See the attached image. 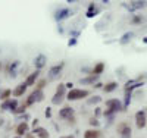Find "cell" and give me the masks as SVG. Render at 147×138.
<instances>
[{"label": "cell", "mask_w": 147, "mask_h": 138, "mask_svg": "<svg viewBox=\"0 0 147 138\" xmlns=\"http://www.w3.org/2000/svg\"><path fill=\"white\" fill-rule=\"evenodd\" d=\"M124 109V106L121 104V102L118 98H110L106 102V112H105V116H112L116 112H121Z\"/></svg>", "instance_id": "obj_1"}, {"label": "cell", "mask_w": 147, "mask_h": 138, "mask_svg": "<svg viewBox=\"0 0 147 138\" xmlns=\"http://www.w3.org/2000/svg\"><path fill=\"white\" fill-rule=\"evenodd\" d=\"M44 100V94H43V90L40 88H35L30 96H28V100H27V106H31L32 103H40Z\"/></svg>", "instance_id": "obj_2"}, {"label": "cell", "mask_w": 147, "mask_h": 138, "mask_svg": "<svg viewBox=\"0 0 147 138\" xmlns=\"http://www.w3.org/2000/svg\"><path fill=\"white\" fill-rule=\"evenodd\" d=\"M65 90H66V85H65V84H59L57 90H56V94H55L53 98H52V103H53V104H59V103H62V102H63Z\"/></svg>", "instance_id": "obj_3"}, {"label": "cell", "mask_w": 147, "mask_h": 138, "mask_svg": "<svg viewBox=\"0 0 147 138\" xmlns=\"http://www.w3.org/2000/svg\"><path fill=\"white\" fill-rule=\"evenodd\" d=\"M88 96V91L87 90H78V88H72L69 93H68V100H81L84 97Z\"/></svg>", "instance_id": "obj_4"}, {"label": "cell", "mask_w": 147, "mask_h": 138, "mask_svg": "<svg viewBox=\"0 0 147 138\" xmlns=\"http://www.w3.org/2000/svg\"><path fill=\"white\" fill-rule=\"evenodd\" d=\"M59 118H60V119H66V120H74V109L69 107V106L60 109Z\"/></svg>", "instance_id": "obj_5"}, {"label": "cell", "mask_w": 147, "mask_h": 138, "mask_svg": "<svg viewBox=\"0 0 147 138\" xmlns=\"http://www.w3.org/2000/svg\"><path fill=\"white\" fill-rule=\"evenodd\" d=\"M62 69H63V63H59V65L52 66L50 71H49V79H50V81L56 79L59 75H60V72H62Z\"/></svg>", "instance_id": "obj_6"}, {"label": "cell", "mask_w": 147, "mask_h": 138, "mask_svg": "<svg viewBox=\"0 0 147 138\" xmlns=\"http://www.w3.org/2000/svg\"><path fill=\"white\" fill-rule=\"evenodd\" d=\"M18 106V100H15V98H9V100H5L3 102V104H2V110H10V112H13L15 113V110L18 109L16 107Z\"/></svg>", "instance_id": "obj_7"}, {"label": "cell", "mask_w": 147, "mask_h": 138, "mask_svg": "<svg viewBox=\"0 0 147 138\" xmlns=\"http://www.w3.org/2000/svg\"><path fill=\"white\" fill-rule=\"evenodd\" d=\"M72 15V12H71V9H68V7H63V9H59L56 13H55V18H56V21H63V19H66V18H69Z\"/></svg>", "instance_id": "obj_8"}, {"label": "cell", "mask_w": 147, "mask_h": 138, "mask_svg": "<svg viewBox=\"0 0 147 138\" xmlns=\"http://www.w3.org/2000/svg\"><path fill=\"white\" fill-rule=\"evenodd\" d=\"M118 132L121 134V138H131V128L125 122H122L118 127Z\"/></svg>", "instance_id": "obj_9"}, {"label": "cell", "mask_w": 147, "mask_h": 138, "mask_svg": "<svg viewBox=\"0 0 147 138\" xmlns=\"http://www.w3.org/2000/svg\"><path fill=\"white\" fill-rule=\"evenodd\" d=\"M146 112L144 110H138L137 115H136V123H137V128H144L146 127Z\"/></svg>", "instance_id": "obj_10"}, {"label": "cell", "mask_w": 147, "mask_h": 138, "mask_svg": "<svg viewBox=\"0 0 147 138\" xmlns=\"http://www.w3.org/2000/svg\"><path fill=\"white\" fill-rule=\"evenodd\" d=\"M46 62H47V59H46V56L44 55H38L35 57V60H34V65H35V68H37V71H40L44 65H46Z\"/></svg>", "instance_id": "obj_11"}, {"label": "cell", "mask_w": 147, "mask_h": 138, "mask_svg": "<svg viewBox=\"0 0 147 138\" xmlns=\"http://www.w3.org/2000/svg\"><path fill=\"white\" fill-rule=\"evenodd\" d=\"M143 85V81L140 79H129L127 84H125V90H134V88H137V87H141Z\"/></svg>", "instance_id": "obj_12"}, {"label": "cell", "mask_w": 147, "mask_h": 138, "mask_svg": "<svg viewBox=\"0 0 147 138\" xmlns=\"http://www.w3.org/2000/svg\"><path fill=\"white\" fill-rule=\"evenodd\" d=\"M25 90H27V84L25 82H22V84H19L16 88L12 91V94H13L15 97H19V96H22L24 93H25Z\"/></svg>", "instance_id": "obj_13"}, {"label": "cell", "mask_w": 147, "mask_h": 138, "mask_svg": "<svg viewBox=\"0 0 147 138\" xmlns=\"http://www.w3.org/2000/svg\"><path fill=\"white\" fill-rule=\"evenodd\" d=\"M38 75H40V71H35V72H32V73L30 75V77L27 78V81H25L27 87L34 85V84H35V81H37V78H38Z\"/></svg>", "instance_id": "obj_14"}, {"label": "cell", "mask_w": 147, "mask_h": 138, "mask_svg": "<svg viewBox=\"0 0 147 138\" xmlns=\"http://www.w3.org/2000/svg\"><path fill=\"white\" fill-rule=\"evenodd\" d=\"M97 79H99V77H97V75H90V77L81 78V79H80V84H84V85H87V84H94Z\"/></svg>", "instance_id": "obj_15"}, {"label": "cell", "mask_w": 147, "mask_h": 138, "mask_svg": "<svg viewBox=\"0 0 147 138\" xmlns=\"http://www.w3.org/2000/svg\"><path fill=\"white\" fill-rule=\"evenodd\" d=\"M27 132H28V123H25V122L19 123V125H18V128H16V134H18V137H22L24 134H27Z\"/></svg>", "instance_id": "obj_16"}, {"label": "cell", "mask_w": 147, "mask_h": 138, "mask_svg": "<svg viewBox=\"0 0 147 138\" xmlns=\"http://www.w3.org/2000/svg\"><path fill=\"white\" fill-rule=\"evenodd\" d=\"M147 5V2H144V0H143V2H140V0H138V2H131L129 3V6H127L129 10H136V9H141V7H144Z\"/></svg>", "instance_id": "obj_17"}, {"label": "cell", "mask_w": 147, "mask_h": 138, "mask_svg": "<svg viewBox=\"0 0 147 138\" xmlns=\"http://www.w3.org/2000/svg\"><path fill=\"white\" fill-rule=\"evenodd\" d=\"M84 138H100V132L97 129H87L84 132Z\"/></svg>", "instance_id": "obj_18"}, {"label": "cell", "mask_w": 147, "mask_h": 138, "mask_svg": "<svg viewBox=\"0 0 147 138\" xmlns=\"http://www.w3.org/2000/svg\"><path fill=\"white\" fill-rule=\"evenodd\" d=\"M34 134L35 135H38V138H49V132H47V129H44V128H34Z\"/></svg>", "instance_id": "obj_19"}, {"label": "cell", "mask_w": 147, "mask_h": 138, "mask_svg": "<svg viewBox=\"0 0 147 138\" xmlns=\"http://www.w3.org/2000/svg\"><path fill=\"white\" fill-rule=\"evenodd\" d=\"M99 13V9H97V6L94 5V3H91L90 6H88V10H87V18H93L94 15H97Z\"/></svg>", "instance_id": "obj_20"}, {"label": "cell", "mask_w": 147, "mask_h": 138, "mask_svg": "<svg viewBox=\"0 0 147 138\" xmlns=\"http://www.w3.org/2000/svg\"><path fill=\"white\" fill-rule=\"evenodd\" d=\"M132 37H134V32H125L124 35L121 37L119 43H121V44H127V43H129V41L132 40Z\"/></svg>", "instance_id": "obj_21"}, {"label": "cell", "mask_w": 147, "mask_h": 138, "mask_svg": "<svg viewBox=\"0 0 147 138\" xmlns=\"http://www.w3.org/2000/svg\"><path fill=\"white\" fill-rule=\"evenodd\" d=\"M103 71H105V63L103 62H99V63L93 68V75H97V77H99Z\"/></svg>", "instance_id": "obj_22"}, {"label": "cell", "mask_w": 147, "mask_h": 138, "mask_svg": "<svg viewBox=\"0 0 147 138\" xmlns=\"http://www.w3.org/2000/svg\"><path fill=\"white\" fill-rule=\"evenodd\" d=\"M18 66H19V62H13V63L9 66V73H10L12 78L16 77V69H18Z\"/></svg>", "instance_id": "obj_23"}, {"label": "cell", "mask_w": 147, "mask_h": 138, "mask_svg": "<svg viewBox=\"0 0 147 138\" xmlns=\"http://www.w3.org/2000/svg\"><path fill=\"white\" fill-rule=\"evenodd\" d=\"M115 88H118V84H116V82H107V84L103 87V90H105L106 93H112V91H115Z\"/></svg>", "instance_id": "obj_24"}, {"label": "cell", "mask_w": 147, "mask_h": 138, "mask_svg": "<svg viewBox=\"0 0 147 138\" xmlns=\"http://www.w3.org/2000/svg\"><path fill=\"white\" fill-rule=\"evenodd\" d=\"M100 102H102V97H100V96H93L87 103H88V104H97V103H100Z\"/></svg>", "instance_id": "obj_25"}, {"label": "cell", "mask_w": 147, "mask_h": 138, "mask_svg": "<svg viewBox=\"0 0 147 138\" xmlns=\"http://www.w3.org/2000/svg\"><path fill=\"white\" fill-rule=\"evenodd\" d=\"M10 94H12L10 90H5L3 94H2V100H9V96H10Z\"/></svg>", "instance_id": "obj_26"}, {"label": "cell", "mask_w": 147, "mask_h": 138, "mask_svg": "<svg viewBox=\"0 0 147 138\" xmlns=\"http://www.w3.org/2000/svg\"><path fill=\"white\" fill-rule=\"evenodd\" d=\"M25 107H27V104H24V106H19L16 110H15V113L16 115H19V113H24V112H25Z\"/></svg>", "instance_id": "obj_27"}, {"label": "cell", "mask_w": 147, "mask_h": 138, "mask_svg": "<svg viewBox=\"0 0 147 138\" xmlns=\"http://www.w3.org/2000/svg\"><path fill=\"white\" fill-rule=\"evenodd\" d=\"M131 22H132V24H140V22H143V16H138V15L134 16Z\"/></svg>", "instance_id": "obj_28"}, {"label": "cell", "mask_w": 147, "mask_h": 138, "mask_svg": "<svg viewBox=\"0 0 147 138\" xmlns=\"http://www.w3.org/2000/svg\"><path fill=\"white\" fill-rule=\"evenodd\" d=\"M90 125H93V127H99V120H97L96 118H91L90 119Z\"/></svg>", "instance_id": "obj_29"}, {"label": "cell", "mask_w": 147, "mask_h": 138, "mask_svg": "<svg viewBox=\"0 0 147 138\" xmlns=\"http://www.w3.org/2000/svg\"><path fill=\"white\" fill-rule=\"evenodd\" d=\"M75 44H77V38H71V40H69V43H68V46H69V47H71V46H75Z\"/></svg>", "instance_id": "obj_30"}, {"label": "cell", "mask_w": 147, "mask_h": 138, "mask_svg": "<svg viewBox=\"0 0 147 138\" xmlns=\"http://www.w3.org/2000/svg\"><path fill=\"white\" fill-rule=\"evenodd\" d=\"M50 116H52V110L47 107V109H46V118H50Z\"/></svg>", "instance_id": "obj_31"}, {"label": "cell", "mask_w": 147, "mask_h": 138, "mask_svg": "<svg viewBox=\"0 0 147 138\" xmlns=\"http://www.w3.org/2000/svg\"><path fill=\"white\" fill-rule=\"evenodd\" d=\"M102 115V109H96V116H100Z\"/></svg>", "instance_id": "obj_32"}, {"label": "cell", "mask_w": 147, "mask_h": 138, "mask_svg": "<svg viewBox=\"0 0 147 138\" xmlns=\"http://www.w3.org/2000/svg\"><path fill=\"white\" fill-rule=\"evenodd\" d=\"M44 84H46V81H40V84H38V87H37V88H40V90H41V87H43Z\"/></svg>", "instance_id": "obj_33"}, {"label": "cell", "mask_w": 147, "mask_h": 138, "mask_svg": "<svg viewBox=\"0 0 147 138\" xmlns=\"http://www.w3.org/2000/svg\"><path fill=\"white\" fill-rule=\"evenodd\" d=\"M60 138H75L74 135H66V137H60Z\"/></svg>", "instance_id": "obj_34"}, {"label": "cell", "mask_w": 147, "mask_h": 138, "mask_svg": "<svg viewBox=\"0 0 147 138\" xmlns=\"http://www.w3.org/2000/svg\"><path fill=\"white\" fill-rule=\"evenodd\" d=\"M143 43H146V44H147V37H144V38H143Z\"/></svg>", "instance_id": "obj_35"}, {"label": "cell", "mask_w": 147, "mask_h": 138, "mask_svg": "<svg viewBox=\"0 0 147 138\" xmlns=\"http://www.w3.org/2000/svg\"><path fill=\"white\" fill-rule=\"evenodd\" d=\"M3 91H5V90H0V100H2V94H3Z\"/></svg>", "instance_id": "obj_36"}, {"label": "cell", "mask_w": 147, "mask_h": 138, "mask_svg": "<svg viewBox=\"0 0 147 138\" xmlns=\"http://www.w3.org/2000/svg\"><path fill=\"white\" fill-rule=\"evenodd\" d=\"M27 138H34V137H32V135H30V134H28V135H27Z\"/></svg>", "instance_id": "obj_37"}, {"label": "cell", "mask_w": 147, "mask_h": 138, "mask_svg": "<svg viewBox=\"0 0 147 138\" xmlns=\"http://www.w3.org/2000/svg\"><path fill=\"white\" fill-rule=\"evenodd\" d=\"M15 138H22V137H15Z\"/></svg>", "instance_id": "obj_38"}]
</instances>
